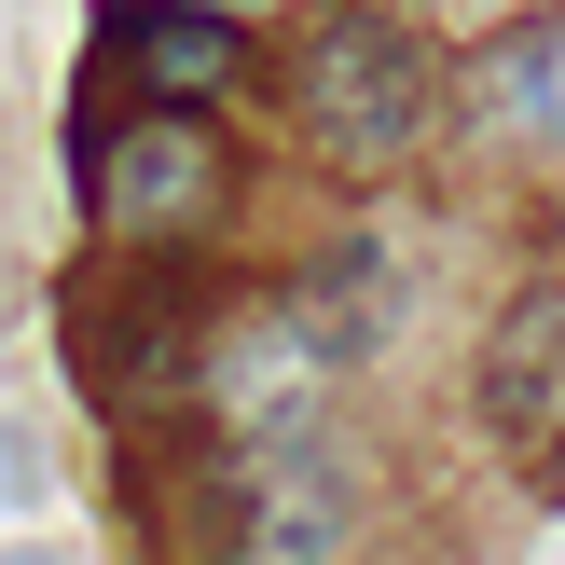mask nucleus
Here are the masks:
<instances>
[{
	"instance_id": "nucleus-8",
	"label": "nucleus",
	"mask_w": 565,
	"mask_h": 565,
	"mask_svg": "<svg viewBox=\"0 0 565 565\" xmlns=\"http://www.w3.org/2000/svg\"><path fill=\"white\" fill-rule=\"evenodd\" d=\"M0 565H55V552H0Z\"/></svg>"
},
{
	"instance_id": "nucleus-3",
	"label": "nucleus",
	"mask_w": 565,
	"mask_h": 565,
	"mask_svg": "<svg viewBox=\"0 0 565 565\" xmlns=\"http://www.w3.org/2000/svg\"><path fill=\"white\" fill-rule=\"evenodd\" d=\"M469 414H483L497 456H565V276L539 290H511L483 318V345H469Z\"/></svg>"
},
{
	"instance_id": "nucleus-9",
	"label": "nucleus",
	"mask_w": 565,
	"mask_h": 565,
	"mask_svg": "<svg viewBox=\"0 0 565 565\" xmlns=\"http://www.w3.org/2000/svg\"><path fill=\"white\" fill-rule=\"evenodd\" d=\"M207 14H248V0H207Z\"/></svg>"
},
{
	"instance_id": "nucleus-7",
	"label": "nucleus",
	"mask_w": 565,
	"mask_h": 565,
	"mask_svg": "<svg viewBox=\"0 0 565 565\" xmlns=\"http://www.w3.org/2000/svg\"><path fill=\"white\" fill-rule=\"evenodd\" d=\"M469 110H483L511 152H565V0L511 14L483 55H469Z\"/></svg>"
},
{
	"instance_id": "nucleus-4",
	"label": "nucleus",
	"mask_w": 565,
	"mask_h": 565,
	"mask_svg": "<svg viewBox=\"0 0 565 565\" xmlns=\"http://www.w3.org/2000/svg\"><path fill=\"white\" fill-rule=\"evenodd\" d=\"M97 70L138 83V110H221L248 83V28L207 0H110L97 14Z\"/></svg>"
},
{
	"instance_id": "nucleus-2",
	"label": "nucleus",
	"mask_w": 565,
	"mask_h": 565,
	"mask_svg": "<svg viewBox=\"0 0 565 565\" xmlns=\"http://www.w3.org/2000/svg\"><path fill=\"white\" fill-rule=\"evenodd\" d=\"M221 193H235V166H221V125L207 110H125V125L83 152V207H97V235H193V221H221Z\"/></svg>"
},
{
	"instance_id": "nucleus-5",
	"label": "nucleus",
	"mask_w": 565,
	"mask_h": 565,
	"mask_svg": "<svg viewBox=\"0 0 565 565\" xmlns=\"http://www.w3.org/2000/svg\"><path fill=\"white\" fill-rule=\"evenodd\" d=\"M401 303H414L401 290V248H386V235H331L318 263L276 290V318H290V345L318 359V373H345V359H373L386 331H401Z\"/></svg>"
},
{
	"instance_id": "nucleus-1",
	"label": "nucleus",
	"mask_w": 565,
	"mask_h": 565,
	"mask_svg": "<svg viewBox=\"0 0 565 565\" xmlns=\"http://www.w3.org/2000/svg\"><path fill=\"white\" fill-rule=\"evenodd\" d=\"M428 97H441V70H428V42H414L386 0H318V14H303L290 110H303V138H318L331 166H401L414 138H428Z\"/></svg>"
},
{
	"instance_id": "nucleus-6",
	"label": "nucleus",
	"mask_w": 565,
	"mask_h": 565,
	"mask_svg": "<svg viewBox=\"0 0 565 565\" xmlns=\"http://www.w3.org/2000/svg\"><path fill=\"white\" fill-rule=\"evenodd\" d=\"M359 539V483H345V456H318V441H263L248 456V565H331Z\"/></svg>"
}]
</instances>
